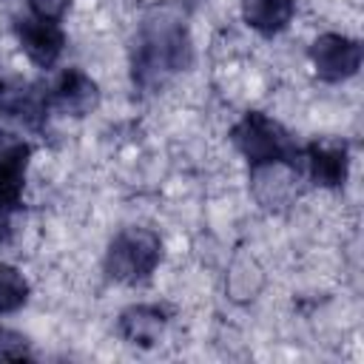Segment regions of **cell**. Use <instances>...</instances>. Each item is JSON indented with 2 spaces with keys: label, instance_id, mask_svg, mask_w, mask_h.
<instances>
[{
  "label": "cell",
  "instance_id": "cell-12",
  "mask_svg": "<svg viewBox=\"0 0 364 364\" xmlns=\"http://www.w3.org/2000/svg\"><path fill=\"white\" fill-rule=\"evenodd\" d=\"M31 355V341L20 330L0 327V361H20Z\"/></svg>",
  "mask_w": 364,
  "mask_h": 364
},
{
  "label": "cell",
  "instance_id": "cell-11",
  "mask_svg": "<svg viewBox=\"0 0 364 364\" xmlns=\"http://www.w3.org/2000/svg\"><path fill=\"white\" fill-rule=\"evenodd\" d=\"M31 296L28 279L14 264H0V316L17 313Z\"/></svg>",
  "mask_w": 364,
  "mask_h": 364
},
{
  "label": "cell",
  "instance_id": "cell-7",
  "mask_svg": "<svg viewBox=\"0 0 364 364\" xmlns=\"http://www.w3.org/2000/svg\"><path fill=\"white\" fill-rule=\"evenodd\" d=\"M14 34H17V43L23 48V54L40 65V68H51L63 48H65V34L60 28V23H51V20H40L34 14H26L14 23Z\"/></svg>",
  "mask_w": 364,
  "mask_h": 364
},
{
  "label": "cell",
  "instance_id": "cell-9",
  "mask_svg": "<svg viewBox=\"0 0 364 364\" xmlns=\"http://www.w3.org/2000/svg\"><path fill=\"white\" fill-rule=\"evenodd\" d=\"M168 313L159 304H131L119 313V336L136 347H154L165 333Z\"/></svg>",
  "mask_w": 364,
  "mask_h": 364
},
{
  "label": "cell",
  "instance_id": "cell-1",
  "mask_svg": "<svg viewBox=\"0 0 364 364\" xmlns=\"http://www.w3.org/2000/svg\"><path fill=\"white\" fill-rule=\"evenodd\" d=\"M188 63H191V40L179 20L145 26V37L134 60V77L142 85H156L168 74L185 68Z\"/></svg>",
  "mask_w": 364,
  "mask_h": 364
},
{
  "label": "cell",
  "instance_id": "cell-5",
  "mask_svg": "<svg viewBox=\"0 0 364 364\" xmlns=\"http://www.w3.org/2000/svg\"><path fill=\"white\" fill-rule=\"evenodd\" d=\"M307 179L318 188H341L350 173V148L338 139H318L299 151Z\"/></svg>",
  "mask_w": 364,
  "mask_h": 364
},
{
  "label": "cell",
  "instance_id": "cell-4",
  "mask_svg": "<svg viewBox=\"0 0 364 364\" xmlns=\"http://www.w3.org/2000/svg\"><path fill=\"white\" fill-rule=\"evenodd\" d=\"M310 65L324 82H344L361 68V43L355 37L327 31L318 34L310 46Z\"/></svg>",
  "mask_w": 364,
  "mask_h": 364
},
{
  "label": "cell",
  "instance_id": "cell-13",
  "mask_svg": "<svg viewBox=\"0 0 364 364\" xmlns=\"http://www.w3.org/2000/svg\"><path fill=\"white\" fill-rule=\"evenodd\" d=\"M26 3H28V14L51 23H63V17L71 9V0H26Z\"/></svg>",
  "mask_w": 364,
  "mask_h": 364
},
{
  "label": "cell",
  "instance_id": "cell-3",
  "mask_svg": "<svg viewBox=\"0 0 364 364\" xmlns=\"http://www.w3.org/2000/svg\"><path fill=\"white\" fill-rule=\"evenodd\" d=\"M162 262V239L148 228L119 230L105 250V273L122 284H139L151 279Z\"/></svg>",
  "mask_w": 364,
  "mask_h": 364
},
{
  "label": "cell",
  "instance_id": "cell-15",
  "mask_svg": "<svg viewBox=\"0 0 364 364\" xmlns=\"http://www.w3.org/2000/svg\"><path fill=\"white\" fill-rule=\"evenodd\" d=\"M0 88H3V77H0Z\"/></svg>",
  "mask_w": 364,
  "mask_h": 364
},
{
  "label": "cell",
  "instance_id": "cell-14",
  "mask_svg": "<svg viewBox=\"0 0 364 364\" xmlns=\"http://www.w3.org/2000/svg\"><path fill=\"white\" fill-rule=\"evenodd\" d=\"M6 219H9V216H0V225H6Z\"/></svg>",
  "mask_w": 364,
  "mask_h": 364
},
{
  "label": "cell",
  "instance_id": "cell-8",
  "mask_svg": "<svg viewBox=\"0 0 364 364\" xmlns=\"http://www.w3.org/2000/svg\"><path fill=\"white\" fill-rule=\"evenodd\" d=\"M46 102L51 111H60L65 117H85L100 105V88L85 71L68 68L46 91Z\"/></svg>",
  "mask_w": 364,
  "mask_h": 364
},
{
  "label": "cell",
  "instance_id": "cell-2",
  "mask_svg": "<svg viewBox=\"0 0 364 364\" xmlns=\"http://www.w3.org/2000/svg\"><path fill=\"white\" fill-rule=\"evenodd\" d=\"M230 142L250 162V168L276 165V162L296 165V159H299V148L290 139V134L273 117H267L262 111H247L233 125Z\"/></svg>",
  "mask_w": 364,
  "mask_h": 364
},
{
  "label": "cell",
  "instance_id": "cell-10",
  "mask_svg": "<svg viewBox=\"0 0 364 364\" xmlns=\"http://www.w3.org/2000/svg\"><path fill=\"white\" fill-rule=\"evenodd\" d=\"M242 20L262 37L282 34L296 14V0H239Z\"/></svg>",
  "mask_w": 364,
  "mask_h": 364
},
{
  "label": "cell",
  "instance_id": "cell-6",
  "mask_svg": "<svg viewBox=\"0 0 364 364\" xmlns=\"http://www.w3.org/2000/svg\"><path fill=\"white\" fill-rule=\"evenodd\" d=\"M28 156L31 145L23 136L0 128V216H9L20 205Z\"/></svg>",
  "mask_w": 364,
  "mask_h": 364
}]
</instances>
